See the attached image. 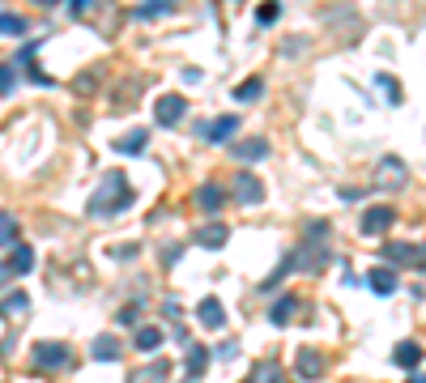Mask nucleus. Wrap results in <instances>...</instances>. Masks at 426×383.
Segmentation results:
<instances>
[{"label": "nucleus", "instance_id": "30", "mask_svg": "<svg viewBox=\"0 0 426 383\" xmlns=\"http://www.w3.org/2000/svg\"><path fill=\"white\" fill-rule=\"evenodd\" d=\"M9 90H13V68L0 64V94H9Z\"/></svg>", "mask_w": 426, "mask_h": 383}, {"label": "nucleus", "instance_id": "13", "mask_svg": "<svg viewBox=\"0 0 426 383\" xmlns=\"http://www.w3.org/2000/svg\"><path fill=\"white\" fill-rule=\"evenodd\" d=\"M209 366V349L205 345H188V379L183 383H196V375Z\"/></svg>", "mask_w": 426, "mask_h": 383}, {"label": "nucleus", "instance_id": "14", "mask_svg": "<svg viewBox=\"0 0 426 383\" xmlns=\"http://www.w3.org/2000/svg\"><path fill=\"white\" fill-rule=\"evenodd\" d=\"M392 362H396V366H418V362H422V345H413V341H401V345L392 349Z\"/></svg>", "mask_w": 426, "mask_h": 383}, {"label": "nucleus", "instance_id": "34", "mask_svg": "<svg viewBox=\"0 0 426 383\" xmlns=\"http://www.w3.org/2000/svg\"><path fill=\"white\" fill-rule=\"evenodd\" d=\"M405 383H426V375H409V379H405Z\"/></svg>", "mask_w": 426, "mask_h": 383}, {"label": "nucleus", "instance_id": "22", "mask_svg": "<svg viewBox=\"0 0 426 383\" xmlns=\"http://www.w3.org/2000/svg\"><path fill=\"white\" fill-rule=\"evenodd\" d=\"M162 375H171V366H166V362H154L150 370H137L128 383H162Z\"/></svg>", "mask_w": 426, "mask_h": 383}, {"label": "nucleus", "instance_id": "3", "mask_svg": "<svg viewBox=\"0 0 426 383\" xmlns=\"http://www.w3.org/2000/svg\"><path fill=\"white\" fill-rule=\"evenodd\" d=\"M384 255L396 265H413V269H426V247H405V243H384Z\"/></svg>", "mask_w": 426, "mask_h": 383}, {"label": "nucleus", "instance_id": "4", "mask_svg": "<svg viewBox=\"0 0 426 383\" xmlns=\"http://www.w3.org/2000/svg\"><path fill=\"white\" fill-rule=\"evenodd\" d=\"M235 128H239V119L235 115H222V119H213V123H200L196 133H200V141H226V137H235Z\"/></svg>", "mask_w": 426, "mask_h": 383}, {"label": "nucleus", "instance_id": "17", "mask_svg": "<svg viewBox=\"0 0 426 383\" xmlns=\"http://www.w3.org/2000/svg\"><path fill=\"white\" fill-rule=\"evenodd\" d=\"M235 154H239V162H260V158L269 154V141H260V137H256V141H243Z\"/></svg>", "mask_w": 426, "mask_h": 383}, {"label": "nucleus", "instance_id": "11", "mask_svg": "<svg viewBox=\"0 0 426 383\" xmlns=\"http://www.w3.org/2000/svg\"><path fill=\"white\" fill-rule=\"evenodd\" d=\"M226 238H231V230H226L222 221H209V226L196 234V243H200V247H222Z\"/></svg>", "mask_w": 426, "mask_h": 383}, {"label": "nucleus", "instance_id": "27", "mask_svg": "<svg viewBox=\"0 0 426 383\" xmlns=\"http://www.w3.org/2000/svg\"><path fill=\"white\" fill-rule=\"evenodd\" d=\"M0 35H26V18H18V13H0Z\"/></svg>", "mask_w": 426, "mask_h": 383}, {"label": "nucleus", "instance_id": "18", "mask_svg": "<svg viewBox=\"0 0 426 383\" xmlns=\"http://www.w3.org/2000/svg\"><path fill=\"white\" fill-rule=\"evenodd\" d=\"M94 358H98V362H116V358H120V341L98 336V341H94Z\"/></svg>", "mask_w": 426, "mask_h": 383}, {"label": "nucleus", "instance_id": "16", "mask_svg": "<svg viewBox=\"0 0 426 383\" xmlns=\"http://www.w3.org/2000/svg\"><path fill=\"white\" fill-rule=\"evenodd\" d=\"M145 141H150V133H145V128H137V133H128V137L116 141V150H120V154H141Z\"/></svg>", "mask_w": 426, "mask_h": 383}, {"label": "nucleus", "instance_id": "1", "mask_svg": "<svg viewBox=\"0 0 426 383\" xmlns=\"http://www.w3.org/2000/svg\"><path fill=\"white\" fill-rule=\"evenodd\" d=\"M133 205V188H128V179L120 175V171H107L102 175V188H98V196L90 200V213L94 217H111V213H124Z\"/></svg>", "mask_w": 426, "mask_h": 383}, {"label": "nucleus", "instance_id": "29", "mask_svg": "<svg viewBox=\"0 0 426 383\" xmlns=\"http://www.w3.org/2000/svg\"><path fill=\"white\" fill-rule=\"evenodd\" d=\"M375 81H379V85H384V94H388V98H392V102H401V90H396V81H392V77H388V73H379V77H375Z\"/></svg>", "mask_w": 426, "mask_h": 383}, {"label": "nucleus", "instance_id": "10", "mask_svg": "<svg viewBox=\"0 0 426 383\" xmlns=\"http://www.w3.org/2000/svg\"><path fill=\"white\" fill-rule=\"evenodd\" d=\"M298 375L303 379H320V375H324V358H320L315 349H303L298 353Z\"/></svg>", "mask_w": 426, "mask_h": 383}, {"label": "nucleus", "instance_id": "5", "mask_svg": "<svg viewBox=\"0 0 426 383\" xmlns=\"http://www.w3.org/2000/svg\"><path fill=\"white\" fill-rule=\"evenodd\" d=\"M183 111H188V102H183L179 94H162V98H158V107H154L158 123H179V119H183Z\"/></svg>", "mask_w": 426, "mask_h": 383}, {"label": "nucleus", "instance_id": "32", "mask_svg": "<svg viewBox=\"0 0 426 383\" xmlns=\"http://www.w3.org/2000/svg\"><path fill=\"white\" fill-rule=\"evenodd\" d=\"M120 324H137V307H124L120 311Z\"/></svg>", "mask_w": 426, "mask_h": 383}, {"label": "nucleus", "instance_id": "9", "mask_svg": "<svg viewBox=\"0 0 426 383\" xmlns=\"http://www.w3.org/2000/svg\"><path fill=\"white\" fill-rule=\"evenodd\" d=\"M222 200H226V192H222L218 183H205V188L196 192V205H200L205 213H218V209H222Z\"/></svg>", "mask_w": 426, "mask_h": 383}, {"label": "nucleus", "instance_id": "15", "mask_svg": "<svg viewBox=\"0 0 426 383\" xmlns=\"http://www.w3.org/2000/svg\"><path fill=\"white\" fill-rule=\"evenodd\" d=\"M9 269H13V273H30V269H35V247H30V243H18V247H13Z\"/></svg>", "mask_w": 426, "mask_h": 383}, {"label": "nucleus", "instance_id": "24", "mask_svg": "<svg viewBox=\"0 0 426 383\" xmlns=\"http://www.w3.org/2000/svg\"><path fill=\"white\" fill-rule=\"evenodd\" d=\"M294 311H298V298H281V303L269 311V320H273V324H290V315H294Z\"/></svg>", "mask_w": 426, "mask_h": 383}, {"label": "nucleus", "instance_id": "12", "mask_svg": "<svg viewBox=\"0 0 426 383\" xmlns=\"http://www.w3.org/2000/svg\"><path fill=\"white\" fill-rule=\"evenodd\" d=\"M367 286H371L375 294H392V290H396V273H392V269H371V273H367Z\"/></svg>", "mask_w": 426, "mask_h": 383}, {"label": "nucleus", "instance_id": "7", "mask_svg": "<svg viewBox=\"0 0 426 383\" xmlns=\"http://www.w3.org/2000/svg\"><path fill=\"white\" fill-rule=\"evenodd\" d=\"M392 221H396V213H392V209H384V205H375V209H367V213H363V234H384Z\"/></svg>", "mask_w": 426, "mask_h": 383}, {"label": "nucleus", "instance_id": "21", "mask_svg": "<svg viewBox=\"0 0 426 383\" xmlns=\"http://www.w3.org/2000/svg\"><path fill=\"white\" fill-rule=\"evenodd\" d=\"M379 171H384V175H379V183H384V188H401V162H396V158H384V162H379Z\"/></svg>", "mask_w": 426, "mask_h": 383}, {"label": "nucleus", "instance_id": "19", "mask_svg": "<svg viewBox=\"0 0 426 383\" xmlns=\"http://www.w3.org/2000/svg\"><path fill=\"white\" fill-rule=\"evenodd\" d=\"M26 307H30V298H26V294L18 290V294H9L5 303H0V315H9V320H18V315H22Z\"/></svg>", "mask_w": 426, "mask_h": 383}, {"label": "nucleus", "instance_id": "6", "mask_svg": "<svg viewBox=\"0 0 426 383\" xmlns=\"http://www.w3.org/2000/svg\"><path fill=\"white\" fill-rule=\"evenodd\" d=\"M235 196H239V205H260L264 200V183L256 175H235Z\"/></svg>", "mask_w": 426, "mask_h": 383}, {"label": "nucleus", "instance_id": "31", "mask_svg": "<svg viewBox=\"0 0 426 383\" xmlns=\"http://www.w3.org/2000/svg\"><path fill=\"white\" fill-rule=\"evenodd\" d=\"M277 13H281L277 5H260V9H256V18H260L264 26H269V22H277Z\"/></svg>", "mask_w": 426, "mask_h": 383}, {"label": "nucleus", "instance_id": "25", "mask_svg": "<svg viewBox=\"0 0 426 383\" xmlns=\"http://www.w3.org/2000/svg\"><path fill=\"white\" fill-rule=\"evenodd\" d=\"M158 345H162V332H158V328H141V332H137V349H141V353H154Z\"/></svg>", "mask_w": 426, "mask_h": 383}, {"label": "nucleus", "instance_id": "2", "mask_svg": "<svg viewBox=\"0 0 426 383\" xmlns=\"http://www.w3.org/2000/svg\"><path fill=\"white\" fill-rule=\"evenodd\" d=\"M68 362H73L68 345H60V341H43V345H35V366H43V370H60V366H68Z\"/></svg>", "mask_w": 426, "mask_h": 383}, {"label": "nucleus", "instance_id": "28", "mask_svg": "<svg viewBox=\"0 0 426 383\" xmlns=\"http://www.w3.org/2000/svg\"><path fill=\"white\" fill-rule=\"evenodd\" d=\"M162 13H171V0H150V5H141L137 9V18L145 22V18H162Z\"/></svg>", "mask_w": 426, "mask_h": 383}, {"label": "nucleus", "instance_id": "33", "mask_svg": "<svg viewBox=\"0 0 426 383\" xmlns=\"http://www.w3.org/2000/svg\"><path fill=\"white\" fill-rule=\"evenodd\" d=\"M9 277H13V269H9V265H0V286H5Z\"/></svg>", "mask_w": 426, "mask_h": 383}, {"label": "nucleus", "instance_id": "8", "mask_svg": "<svg viewBox=\"0 0 426 383\" xmlns=\"http://www.w3.org/2000/svg\"><path fill=\"white\" fill-rule=\"evenodd\" d=\"M196 320H200L205 328H222V324H226V311H222L218 298H205V303L196 307Z\"/></svg>", "mask_w": 426, "mask_h": 383}, {"label": "nucleus", "instance_id": "23", "mask_svg": "<svg viewBox=\"0 0 426 383\" xmlns=\"http://www.w3.org/2000/svg\"><path fill=\"white\" fill-rule=\"evenodd\" d=\"M248 383H281V370H277V362H260L256 370H252V379Z\"/></svg>", "mask_w": 426, "mask_h": 383}, {"label": "nucleus", "instance_id": "20", "mask_svg": "<svg viewBox=\"0 0 426 383\" xmlns=\"http://www.w3.org/2000/svg\"><path fill=\"white\" fill-rule=\"evenodd\" d=\"M0 247H18V221H13V213H0Z\"/></svg>", "mask_w": 426, "mask_h": 383}, {"label": "nucleus", "instance_id": "26", "mask_svg": "<svg viewBox=\"0 0 426 383\" xmlns=\"http://www.w3.org/2000/svg\"><path fill=\"white\" fill-rule=\"evenodd\" d=\"M260 77H252V81H243V85H235V102H252V98H260Z\"/></svg>", "mask_w": 426, "mask_h": 383}]
</instances>
